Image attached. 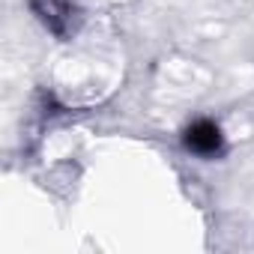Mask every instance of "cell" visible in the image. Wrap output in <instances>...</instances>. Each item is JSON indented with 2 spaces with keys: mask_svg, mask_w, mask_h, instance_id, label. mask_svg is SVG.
Masks as SVG:
<instances>
[{
  "mask_svg": "<svg viewBox=\"0 0 254 254\" xmlns=\"http://www.w3.org/2000/svg\"><path fill=\"white\" fill-rule=\"evenodd\" d=\"M183 144L194 156H215L224 147V135L218 129V123H212V120H194L189 129L183 132Z\"/></svg>",
  "mask_w": 254,
  "mask_h": 254,
  "instance_id": "7a4b0ae2",
  "label": "cell"
},
{
  "mask_svg": "<svg viewBox=\"0 0 254 254\" xmlns=\"http://www.w3.org/2000/svg\"><path fill=\"white\" fill-rule=\"evenodd\" d=\"M30 9L39 15V21L60 39H69L78 30V9L69 3V0H30Z\"/></svg>",
  "mask_w": 254,
  "mask_h": 254,
  "instance_id": "6da1fadb",
  "label": "cell"
}]
</instances>
